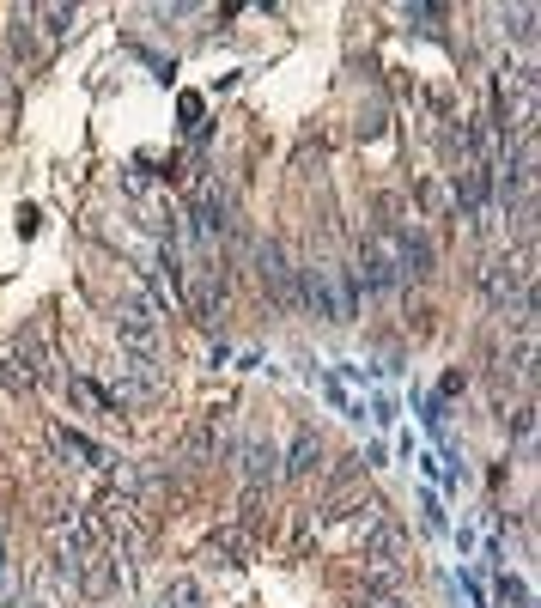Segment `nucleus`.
<instances>
[{"label": "nucleus", "instance_id": "f257e3e1", "mask_svg": "<svg viewBox=\"0 0 541 608\" xmlns=\"http://www.w3.org/2000/svg\"><path fill=\"white\" fill-rule=\"evenodd\" d=\"M298 280H304V304H311L317 317H353V286H347V268L311 262V268H298Z\"/></svg>", "mask_w": 541, "mask_h": 608}, {"label": "nucleus", "instance_id": "f03ea898", "mask_svg": "<svg viewBox=\"0 0 541 608\" xmlns=\"http://www.w3.org/2000/svg\"><path fill=\"white\" fill-rule=\"evenodd\" d=\"M256 268H262V286H268L280 304H292V268H286V256H280L274 244H262V250H256Z\"/></svg>", "mask_w": 541, "mask_h": 608}, {"label": "nucleus", "instance_id": "7ed1b4c3", "mask_svg": "<svg viewBox=\"0 0 541 608\" xmlns=\"http://www.w3.org/2000/svg\"><path fill=\"white\" fill-rule=\"evenodd\" d=\"M244 469H250V481L274 475V444H244Z\"/></svg>", "mask_w": 541, "mask_h": 608}, {"label": "nucleus", "instance_id": "20e7f679", "mask_svg": "<svg viewBox=\"0 0 541 608\" xmlns=\"http://www.w3.org/2000/svg\"><path fill=\"white\" fill-rule=\"evenodd\" d=\"M377 608H402V602H377Z\"/></svg>", "mask_w": 541, "mask_h": 608}]
</instances>
